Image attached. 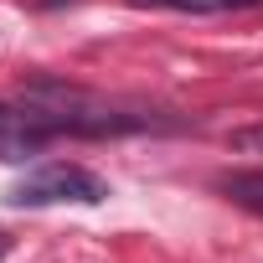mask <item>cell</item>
<instances>
[{
	"label": "cell",
	"instance_id": "5",
	"mask_svg": "<svg viewBox=\"0 0 263 263\" xmlns=\"http://www.w3.org/2000/svg\"><path fill=\"white\" fill-rule=\"evenodd\" d=\"M232 150H263V129H242V135H232Z\"/></svg>",
	"mask_w": 263,
	"mask_h": 263
},
{
	"label": "cell",
	"instance_id": "4",
	"mask_svg": "<svg viewBox=\"0 0 263 263\" xmlns=\"http://www.w3.org/2000/svg\"><path fill=\"white\" fill-rule=\"evenodd\" d=\"M140 6H145V0H140ZM155 6L191 11V16H212V11H248V6H263V0H155Z\"/></svg>",
	"mask_w": 263,
	"mask_h": 263
},
{
	"label": "cell",
	"instance_id": "6",
	"mask_svg": "<svg viewBox=\"0 0 263 263\" xmlns=\"http://www.w3.org/2000/svg\"><path fill=\"white\" fill-rule=\"evenodd\" d=\"M6 248H11V242H6V237H0V258H6Z\"/></svg>",
	"mask_w": 263,
	"mask_h": 263
},
{
	"label": "cell",
	"instance_id": "3",
	"mask_svg": "<svg viewBox=\"0 0 263 263\" xmlns=\"http://www.w3.org/2000/svg\"><path fill=\"white\" fill-rule=\"evenodd\" d=\"M222 191H227L237 206H248V212L263 217V171H237V176L222 181Z\"/></svg>",
	"mask_w": 263,
	"mask_h": 263
},
{
	"label": "cell",
	"instance_id": "2",
	"mask_svg": "<svg viewBox=\"0 0 263 263\" xmlns=\"http://www.w3.org/2000/svg\"><path fill=\"white\" fill-rule=\"evenodd\" d=\"M108 196V181L83 171V165H67V160H52V165H36L31 176H21L11 186V201L16 206H57V201H103Z\"/></svg>",
	"mask_w": 263,
	"mask_h": 263
},
{
	"label": "cell",
	"instance_id": "1",
	"mask_svg": "<svg viewBox=\"0 0 263 263\" xmlns=\"http://www.w3.org/2000/svg\"><path fill=\"white\" fill-rule=\"evenodd\" d=\"M21 108L47 129V135H129V129H145V119L135 114H119L108 108L103 98H93L88 88H72V83H57V78H31L21 88Z\"/></svg>",
	"mask_w": 263,
	"mask_h": 263
}]
</instances>
